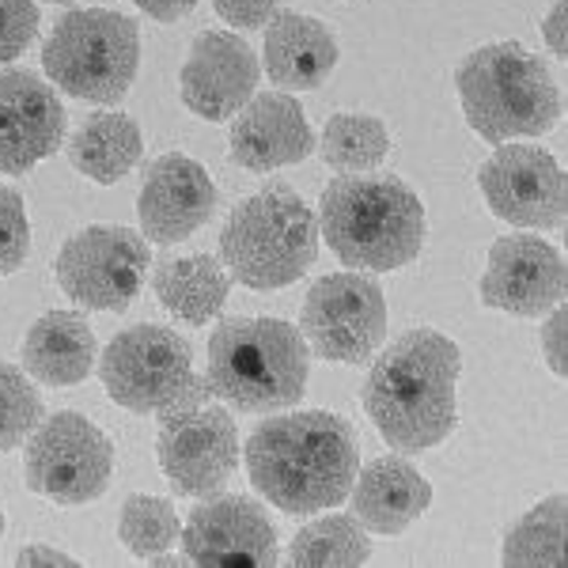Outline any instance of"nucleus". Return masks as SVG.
<instances>
[{
	"mask_svg": "<svg viewBox=\"0 0 568 568\" xmlns=\"http://www.w3.org/2000/svg\"><path fill=\"white\" fill-rule=\"evenodd\" d=\"M243 455L251 485L288 516L337 508L361 470L353 425L326 409L273 414L251 433Z\"/></svg>",
	"mask_w": 568,
	"mask_h": 568,
	"instance_id": "nucleus-1",
	"label": "nucleus"
},
{
	"mask_svg": "<svg viewBox=\"0 0 568 568\" xmlns=\"http://www.w3.org/2000/svg\"><path fill=\"white\" fill-rule=\"evenodd\" d=\"M459 368V345L433 326L409 329L379 353L364 383V409L394 452H428L455 433Z\"/></svg>",
	"mask_w": 568,
	"mask_h": 568,
	"instance_id": "nucleus-2",
	"label": "nucleus"
},
{
	"mask_svg": "<svg viewBox=\"0 0 568 568\" xmlns=\"http://www.w3.org/2000/svg\"><path fill=\"white\" fill-rule=\"evenodd\" d=\"M315 216L318 235L349 270H402L425 246V205L398 175H337Z\"/></svg>",
	"mask_w": 568,
	"mask_h": 568,
	"instance_id": "nucleus-3",
	"label": "nucleus"
},
{
	"mask_svg": "<svg viewBox=\"0 0 568 568\" xmlns=\"http://www.w3.org/2000/svg\"><path fill=\"white\" fill-rule=\"evenodd\" d=\"M213 398L243 414L292 409L311 379V345L284 318H224L209 337Z\"/></svg>",
	"mask_w": 568,
	"mask_h": 568,
	"instance_id": "nucleus-4",
	"label": "nucleus"
},
{
	"mask_svg": "<svg viewBox=\"0 0 568 568\" xmlns=\"http://www.w3.org/2000/svg\"><path fill=\"white\" fill-rule=\"evenodd\" d=\"M466 125L489 144L542 136L561 118V88L524 42H493L474 50L455 72Z\"/></svg>",
	"mask_w": 568,
	"mask_h": 568,
	"instance_id": "nucleus-5",
	"label": "nucleus"
},
{
	"mask_svg": "<svg viewBox=\"0 0 568 568\" xmlns=\"http://www.w3.org/2000/svg\"><path fill=\"white\" fill-rule=\"evenodd\" d=\"M318 258V216L292 186H265L232 209L220 232V262L254 292L296 284Z\"/></svg>",
	"mask_w": 568,
	"mask_h": 568,
	"instance_id": "nucleus-6",
	"label": "nucleus"
},
{
	"mask_svg": "<svg viewBox=\"0 0 568 568\" xmlns=\"http://www.w3.org/2000/svg\"><path fill=\"white\" fill-rule=\"evenodd\" d=\"M99 379L130 414L171 417L213 402L205 375H194V349L171 326L136 323L106 345Z\"/></svg>",
	"mask_w": 568,
	"mask_h": 568,
	"instance_id": "nucleus-7",
	"label": "nucleus"
},
{
	"mask_svg": "<svg viewBox=\"0 0 568 568\" xmlns=\"http://www.w3.org/2000/svg\"><path fill=\"white\" fill-rule=\"evenodd\" d=\"M141 65V31L130 16L110 8H72L53 23L42 45V69L72 99L122 103Z\"/></svg>",
	"mask_w": 568,
	"mask_h": 568,
	"instance_id": "nucleus-8",
	"label": "nucleus"
},
{
	"mask_svg": "<svg viewBox=\"0 0 568 568\" xmlns=\"http://www.w3.org/2000/svg\"><path fill=\"white\" fill-rule=\"evenodd\" d=\"M114 474V444L77 409H58L31 433L23 478L31 493L53 504H91L106 493Z\"/></svg>",
	"mask_w": 568,
	"mask_h": 568,
	"instance_id": "nucleus-9",
	"label": "nucleus"
},
{
	"mask_svg": "<svg viewBox=\"0 0 568 568\" xmlns=\"http://www.w3.org/2000/svg\"><path fill=\"white\" fill-rule=\"evenodd\" d=\"M149 240L122 224H91L61 246L53 273L72 304L125 311L149 277Z\"/></svg>",
	"mask_w": 568,
	"mask_h": 568,
	"instance_id": "nucleus-10",
	"label": "nucleus"
},
{
	"mask_svg": "<svg viewBox=\"0 0 568 568\" xmlns=\"http://www.w3.org/2000/svg\"><path fill=\"white\" fill-rule=\"evenodd\" d=\"M300 334L323 361L368 364L387 337V300L364 273H326L307 288Z\"/></svg>",
	"mask_w": 568,
	"mask_h": 568,
	"instance_id": "nucleus-11",
	"label": "nucleus"
},
{
	"mask_svg": "<svg viewBox=\"0 0 568 568\" xmlns=\"http://www.w3.org/2000/svg\"><path fill=\"white\" fill-rule=\"evenodd\" d=\"M478 190L485 205L504 224L535 227V232H554V227L565 224L568 213L565 171L538 144H519V141L497 144V152L478 171Z\"/></svg>",
	"mask_w": 568,
	"mask_h": 568,
	"instance_id": "nucleus-12",
	"label": "nucleus"
},
{
	"mask_svg": "<svg viewBox=\"0 0 568 568\" xmlns=\"http://www.w3.org/2000/svg\"><path fill=\"white\" fill-rule=\"evenodd\" d=\"M155 455L171 489L182 497H213L240 466V433L224 406H194L160 417Z\"/></svg>",
	"mask_w": 568,
	"mask_h": 568,
	"instance_id": "nucleus-13",
	"label": "nucleus"
},
{
	"mask_svg": "<svg viewBox=\"0 0 568 568\" xmlns=\"http://www.w3.org/2000/svg\"><path fill=\"white\" fill-rule=\"evenodd\" d=\"M182 549L201 568H270L277 565V527L258 500L213 493L190 511Z\"/></svg>",
	"mask_w": 568,
	"mask_h": 568,
	"instance_id": "nucleus-14",
	"label": "nucleus"
},
{
	"mask_svg": "<svg viewBox=\"0 0 568 568\" xmlns=\"http://www.w3.org/2000/svg\"><path fill=\"white\" fill-rule=\"evenodd\" d=\"M565 258L554 243L538 235H504L493 243L485 277L478 284L481 304L516 318L549 315L557 304H565Z\"/></svg>",
	"mask_w": 568,
	"mask_h": 568,
	"instance_id": "nucleus-15",
	"label": "nucleus"
},
{
	"mask_svg": "<svg viewBox=\"0 0 568 568\" xmlns=\"http://www.w3.org/2000/svg\"><path fill=\"white\" fill-rule=\"evenodd\" d=\"M262 65L243 34L201 31L179 72L182 103L205 122H227L258 91Z\"/></svg>",
	"mask_w": 568,
	"mask_h": 568,
	"instance_id": "nucleus-16",
	"label": "nucleus"
},
{
	"mask_svg": "<svg viewBox=\"0 0 568 568\" xmlns=\"http://www.w3.org/2000/svg\"><path fill=\"white\" fill-rule=\"evenodd\" d=\"M65 106L27 69H0V175H27L61 149Z\"/></svg>",
	"mask_w": 568,
	"mask_h": 568,
	"instance_id": "nucleus-17",
	"label": "nucleus"
},
{
	"mask_svg": "<svg viewBox=\"0 0 568 568\" xmlns=\"http://www.w3.org/2000/svg\"><path fill=\"white\" fill-rule=\"evenodd\" d=\"M216 186L209 179V171L197 160L182 152H168L160 160H152V168L144 171V186L136 197V216H141L144 240L155 246L182 243L213 216L216 209Z\"/></svg>",
	"mask_w": 568,
	"mask_h": 568,
	"instance_id": "nucleus-18",
	"label": "nucleus"
},
{
	"mask_svg": "<svg viewBox=\"0 0 568 568\" xmlns=\"http://www.w3.org/2000/svg\"><path fill=\"white\" fill-rule=\"evenodd\" d=\"M315 152V133L300 99L262 91L232 122V160L246 171H277L304 163Z\"/></svg>",
	"mask_w": 568,
	"mask_h": 568,
	"instance_id": "nucleus-19",
	"label": "nucleus"
},
{
	"mask_svg": "<svg viewBox=\"0 0 568 568\" xmlns=\"http://www.w3.org/2000/svg\"><path fill=\"white\" fill-rule=\"evenodd\" d=\"M353 516L372 535H402L409 524H417L433 504V485L414 463L402 455L372 459L364 470H356L349 489Z\"/></svg>",
	"mask_w": 568,
	"mask_h": 568,
	"instance_id": "nucleus-20",
	"label": "nucleus"
},
{
	"mask_svg": "<svg viewBox=\"0 0 568 568\" xmlns=\"http://www.w3.org/2000/svg\"><path fill=\"white\" fill-rule=\"evenodd\" d=\"M265 72L284 91H315L337 65L334 31L304 12H273L265 23Z\"/></svg>",
	"mask_w": 568,
	"mask_h": 568,
	"instance_id": "nucleus-21",
	"label": "nucleus"
},
{
	"mask_svg": "<svg viewBox=\"0 0 568 568\" xmlns=\"http://www.w3.org/2000/svg\"><path fill=\"white\" fill-rule=\"evenodd\" d=\"M23 368L45 387H77L95 364V334L80 311H45L23 337Z\"/></svg>",
	"mask_w": 568,
	"mask_h": 568,
	"instance_id": "nucleus-22",
	"label": "nucleus"
},
{
	"mask_svg": "<svg viewBox=\"0 0 568 568\" xmlns=\"http://www.w3.org/2000/svg\"><path fill=\"white\" fill-rule=\"evenodd\" d=\"M152 288L175 318L190 326H205L227 304L232 281H227L224 262L213 254H186V258H168L155 265Z\"/></svg>",
	"mask_w": 568,
	"mask_h": 568,
	"instance_id": "nucleus-23",
	"label": "nucleus"
},
{
	"mask_svg": "<svg viewBox=\"0 0 568 568\" xmlns=\"http://www.w3.org/2000/svg\"><path fill=\"white\" fill-rule=\"evenodd\" d=\"M144 152L141 125L130 114H91L69 141V163L99 186H114L136 168Z\"/></svg>",
	"mask_w": 568,
	"mask_h": 568,
	"instance_id": "nucleus-24",
	"label": "nucleus"
},
{
	"mask_svg": "<svg viewBox=\"0 0 568 568\" xmlns=\"http://www.w3.org/2000/svg\"><path fill=\"white\" fill-rule=\"evenodd\" d=\"M568 530V500L565 493H554L542 504L527 511L516 527L504 535V565L508 568H561Z\"/></svg>",
	"mask_w": 568,
	"mask_h": 568,
	"instance_id": "nucleus-25",
	"label": "nucleus"
},
{
	"mask_svg": "<svg viewBox=\"0 0 568 568\" xmlns=\"http://www.w3.org/2000/svg\"><path fill=\"white\" fill-rule=\"evenodd\" d=\"M372 557L368 530L356 516H323L292 538L288 565L296 568H356Z\"/></svg>",
	"mask_w": 568,
	"mask_h": 568,
	"instance_id": "nucleus-26",
	"label": "nucleus"
},
{
	"mask_svg": "<svg viewBox=\"0 0 568 568\" xmlns=\"http://www.w3.org/2000/svg\"><path fill=\"white\" fill-rule=\"evenodd\" d=\"M318 152H323L326 168L342 171V175H361L387 160L390 133L375 114H334L318 136Z\"/></svg>",
	"mask_w": 568,
	"mask_h": 568,
	"instance_id": "nucleus-27",
	"label": "nucleus"
},
{
	"mask_svg": "<svg viewBox=\"0 0 568 568\" xmlns=\"http://www.w3.org/2000/svg\"><path fill=\"white\" fill-rule=\"evenodd\" d=\"M182 519L175 504L168 497H152V493H136L122 504V519H118V538L130 554L149 561L152 554H163L179 542Z\"/></svg>",
	"mask_w": 568,
	"mask_h": 568,
	"instance_id": "nucleus-28",
	"label": "nucleus"
},
{
	"mask_svg": "<svg viewBox=\"0 0 568 568\" xmlns=\"http://www.w3.org/2000/svg\"><path fill=\"white\" fill-rule=\"evenodd\" d=\"M42 425V394L16 364L0 361V455L16 452Z\"/></svg>",
	"mask_w": 568,
	"mask_h": 568,
	"instance_id": "nucleus-29",
	"label": "nucleus"
},
{
	"mask_svg": "<svg viewBox=\"0 0 568 568\" xmlns=\"http://www.w3.org/2000/svg\"><path fill=\"white\" fill-rule=\"evenodd\" d=\"M31 254V220H27L23 197L0 182V277L16 273Z\"/></svg>",
	"mask_w": 568,
	"mask_h": 568,
	"instance_id": "nucleus-30",
	"label": "nucleus"
},
{
	"mask_svg": "<svg viewBox=\"0 0 568 568\" xmlns=\"http://www.w3.org/2000/svg\"><path fill=\"white\" fill-rule=\"evenodd\" d=\"M39 0H0V65L16 61L39 34Z\"/></svg>",
	"mask_w": 568,
	"mask_h": 568,
	"instance_id": "nucleus-31",
	"label": "nucleus"
},
{
	"mask_svg": "<svg viewBox=\"0 0 568 568\" xmlns=\"http://www.w3.org/2000/svg\"><path fill=\"white\" fill-rule=\"evenodd\" d=\"M277 4H281V0H213L220 20L240 27V31L265 27V23H270V16L277 12Z\"/></svg>",
	"mask_w": 568,
	"mask_h": 568,
	"instance_id": "nucleus-32",
	"label": "nucleus"
},
{
	"mask_svg": "<svg viewBox=\"0 0 568 568\" xmlns=\"http://www.w3.org/2000/svg\"><path fill=\"white\" fill-rule=\"evenodd\" d=\"M565 329H568V318H565V307L557 304L549 311L546 326H542V356L549 364L554 375H565L568 372V353H565Z\"/></svg>",
	"mask_w": 568,
	"mask_h": 568,
	"instance_id": "nucleus-33",
	"label": "nucleus"
},
{
	"mask_svg": "<svg viewBox=\"0 0 568 568\" xmlns=\"http://www.w3.org/2000/svg\"><path fill=\"white\" fill-rule=\"evenodd\" d=\"M16 565L20 568H77V557L61 554L58 546H27L20 549Z\"/></svg>",
	"mask_w": 568,
	"mask_h": 568,
	"instance_id": "nucleus-34",
	"label": "nucleus"
},
{
	"mask_svg": "<svg viewBox=\"0 0 568 568\" xmlns=\"http://www.w3.org/2000/svg\"><path fill=\"white\" fill-rule=\"evenodd\" d=\"M565 16H568V4L565 0H554V8H549V16L542 20V39H546L549 50H554V58H565V50H568Z\"/></svg>",
	"mask_w": 568,
	"mask_h": 568,
	"instance_id": "nucleus-35",
	"label": "nucleus"
},
{
	"mask_svg": "<svg viewBox=\"0 0 568 568\" xmlns=\"http://www.w3.org/2000/svg\"><path fill=\"white\" fill-rule=\"evenodd\" d=\"M136 8H141L144 16H152V20L160 23H179L182 16L194 12L197 0H133Z\"/></svg>",
	"mask_w": 568,
	"mask_h": 568,
	"instance_id": "nucleus-36",
	"label": "nucleus"
},
{
	"mask_svg": "<svg viewBox=\"0 0 568 568\" xmlns=\"http://www.w3.org/2000/svg\"><path fill=\"white\" fill-rule=\"evenodd\" d=\"M186 561H190L186 554H182V557H175V554H152V557H149V565H152V568H182Z\"/></svg>",
	"mask_w": 568,
	"mask_h": 568,
	"instance_id": "nucleus-37",
	"label": "nucleus"
},
{
	"mask_svg": "<svg viewBox=\"0 0 568 568\" xmlns=\"http://www.w3.org/2000/svg\"><path fill=\"white\" fill-rule=\"evenodd\" d=\"M0 538H4V508H0Z\"/></svg>",
	"mask_w": 568,
	"mask_h": 568,
	"instance_id": "nucleus-38",
	"label": "nucleus"
},
{
	"mask_svg": "<svg viewBox=\"0 0 568 568\" xmlns=\"http://www.w3.org/2000/svg\"><path fill=\"white\" fill-rule=\"evenodd\" d=\"M45 4H72V0H45Z\"/></svg>",
	"mask_w": 568,
	"mask_h": 568,
	"instance_id": "nucleus-39",
	"label": "nucleus"
}]
</instances>
